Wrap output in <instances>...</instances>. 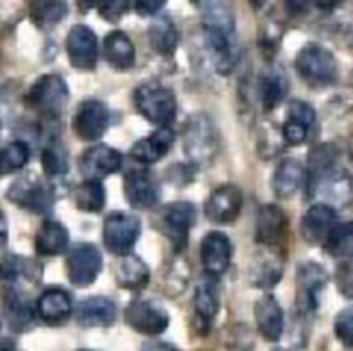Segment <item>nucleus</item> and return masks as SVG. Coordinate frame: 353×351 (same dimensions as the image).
<instances>
[{"instance_id": "nucleus-5", "label": "nucleus", "mask_w": 353, "mask_h": 351, "mask_svg": "<svg viewBox=\"0 0 353 351\" xmlns=\"http://www.w3.org/2000/svg\"><path fill=\"white\" fill-rule=\"evenodd\" d=\"M70 99V88L63 77L56 73L42 74L33 81L26 94V104L43 118L56 120L59 118Z\"/></svg>"}, {"instance_id": "nucleus-24", "label": "nucleus", "mask_w": 353, "mask_h": 351, "mask_svg": "<svg viewBox=\"0 0 353 351\" xmlns=\"http://www.w3.org/2000/svg\"><path fill=\"white\" fill-rule=\"evenodd\" d=\"M220 312L219 288L212 281L201 282L194 291V329L201 336L212 330Z\"/></svg>"}, {"instance_id": "nucleus-42", "label": "nucleus", "mask_w": 353, "mask_h": 351, "mask_svg": "<svg viewBox=\"0 0 353 351\" xmlns=\"http://www.w3.org/2000/svg\"><path fill=\"white\" fill-rule=\"evenodd\" d=\"M308 135H310V128L305 127V125L298 123V121L286 120L283 127V141L288 146H300L305 144L308 141Z\"/></svg>"}, {"instance_id": "nucleus-35", "label": "nucleus", "mask_w": 353, "mask_h": 351, "mask_svg": "<svg viewBox=\"0 0 353 351\" xmlns=\"http://www.w3.org/2000/svg\"><path fill=\"white\" fill-rule=\"evenodd\" d=\"M73 203L83 213H99L106 204V190L97 180H85L73 190Z\"/></svg>"}, {"instance_id": "nucleus-23", "label": "nucleus", "mask_w": 353, "mask_h": 351, "mask_svg": "<svg viewBox=\"0 0 353 351\" xmlns=\"http://www.w3.org/2000/svg\"><path fill=\"white\" fill-rule=\"evenodd\" d=\"M2 310L9 329L14 332H26L35 322V312L30 299L21 291L8 288L2 292Z\"/></svg>"}, {"instance_id": "nucleus-36", "label": "nucleus", "mask_w": 353, "mask_h": 351, "mask_svg": "<svg viewBox=\"0 0 353 351\" xmlns=\"http://www.w3.org/2000/svg\"><path fill=\"white\" fill-rule=\"evenodd\" d=\"M42 168L47 179H59L68 173V149L57 137H52L42 149Z\"/></svg>"}, {"instance_id": "nucleus-46", "label": "nucleus", "mask_w": 353, "mask_h": 351, "mask_svg": "<svg viewBox=\"0 0 353 351\" xmlns=\"http://www.w3.org/2000/svg\"><path fill=\"white\" fill-rule=\"evenodd\" d=\"M141 351H181V350L173 346V344L165 343V341H148V343L142 344Z\"/></svg>"}, {"instance_id": "nucleus-30", "label": "nucleus", "mask_w": 353, "mask_h": 351, "mask_svg": "<svg viewBox=\"0 0 353 351\" xmlns=\"http://www.w3.org/2000/svg\"><path fill=\"white\" fill-rule=\"evenodd\" d=\"M290 92V80L279 68H269L258 78V94L265 111H272L286 99Z\"/></svg>"}, {"instance_id": "nucleus-28", "label": "nucleus", "mask_w": 353, "mask_h": 351, "mask_svg": "<svg viewBox=\"0 0 353 351\" xmlns=\"http://www.w3.org/2000/svg\"><path fill=\"white\" fill-rule=\"evenodd\" d=\"M173 142H175V132L170 127H161L149 137L135 142L130 149V156L142 165H151L159 161L172 149Z\"/></svg>"}, {"instance_id": "nucleus-31", "label": "nucleus", "mask_w": 353, "mask_h": 351, "mask_svg": "<svg viewBox=\"0 0 353 351\" xmlns=\"http://www.w3.org/2000/svg\"><path fill=\"white\" fill-rule=\"evenodd\" d=\"M70 232L56 220H46L35 236V251L40 257H57L66 251Z\"/></svg>"}, {"instance_id": "nucleus-1", "label": "nucleus", "mask_w": 353, "mask_h": 351, "mask_svg": "<svg viewBox=\"0 0 353 351\" xmlns=\"http://www.w3.org/2000/svg\"><path fill=\"white\" fill-rule=\"evenodd\" d=\"M201 23L210 59L219 74L227 77L234 68V12L222 2H201Z\"/></svg>"}, {"instance_id": "nucleus-34", "label": "nucleus", "mask_w": 353, "mask_h": 351, "mask_svg": "<svg viewBox=\"0 0 353 351\" xmlns=\"http://www.w3.org/2000/svg\"><path fill=\"white\" fill-rule=\"evenodd\" d=\"M322 192L329 203L338 206H348L353 203V177L345 170H334L321 185ZM319 189V190H321ZM334 208V206H332Z\"/></svg>"}, {"instance_id": "nucleus-50", "label": "nucleus", "mask_w": 353, "mask_h": 351, "mask_svg": "<svg viewBox=\"0 0 353 351\" xmlns=\"http://www.w3.org/2000/svg\"><path fill=\"white\" fill-rule=\"evenodd\" d=\"M78 351H92V350H78Z\"/></svg>"}, {"instance_id": "nucleus-38", "label": "nucleus", "mask_w": 353, "mask_h": 351, "mask_svg": "<svg viewBox=\"0 0 353 351\" xmlns=\"http://www.w3.org/2000/svg\"><path fill=\"white\" fill-rule=\"evenodd\" d=\"M332 258L353 257V223H336L324 243Z\"/></svg>"}, {"instance_id": "nucleus-3", "label": "nucleus", "mask_w": 353, "mask_h": 351, "mask_svg": "<svg viewBox=\"0 0 353 351\" xmlns=\"http://www.w3.org/2000/svg\"><path fill=\"white\" fill-rule=\"evenodd\" d=\"M220 141L215 123L205 112L192 114L184 128V152L191 165L208 166L219 154Z\"/></svg>"}, {"instance_id": "nucleus-4", "label": "nucleus", "mask_w": 353, "mask_h": 351, "mask_svg": "<svg viewBox=\"0 0 353 351\" xmlns=\"http://www.w3.org/2000/svg\"><path fill=\"white\" fill-rule=\"evenodd\" d=\"M134 106L139 114L152 125L168 127L176 114V97L159 81H144L134 90Z\"/></svg>"}, {"instance_id": "nucleus-13", "label": "nucleus", "mask_w": 353, "mask_h": 351, "mask_svg": "<svg viewBox=\"0 0 353 351\" xmlns=\"http://www.w3.org/2000/svg\"><path fill=\"white\" fill-rule=\"evenodd\" d=\"M284 251L281 248H263L253 254L248 267V281L253 288L272 289L279 284L284 272Z\"/></svg>"}, {"instance_id": "nucleus-45", "label": "nucleus", "mask_w": 353, "mask_h": 351, "mask_svg": "<svg viewBox=\"0 0 353 351\" xmlns=\"http://www.w3.org/2000/svg\"><path fill=\"white\" fill-rule=\"evenodd\" d=\"M163 6H165V2H161V0H139L134 4V8L139 14L148 18V16H154L156 12L161 11Z\"/></svg>"}, {"instance_id": "nucleus-15", "label": "nucleus", "mask_w": 353, "mask_h": 351, "mask_svg": "<svg viewBox=\"0 0 353 351\" xmlns=\"http://www.w3.org/2000/svg\"><path fill=\"white\" fill-rule=\"evenodd\" d=\"M78 166H80V172L85 180L101 182L106 177L120 172V168L123 166V156L110 146L96 144L81 154Z\"/></svg>"}, {"instance_id": "nucleus-48", "label": "nucleus", "mask_w": 353, "mask_h": 351, "mask_svg": "<svg viewBox=\"0 0 353 351\" xmlns=\"http://www.w3.org/2000/svg\"><path fill=\"white\" fill-rule=\"evenodd\" d=\"M0 351H16L14 341L0 339Z\"/></svg>"}, {"instance_id": "nucleus-6", "label": "nucleus", "mask_w": 353, "mask_h": 351, "mask_svg": "<svg viewBox=\"0 0 353 351\" xmlns=\"http://www.w3.org/2000/svg\"><path fill=\"white\" fill-rule=\"evenodd\" d=\"M194 218V204L188 203V201H175V203L165 204L156 213L154 227L172 243L173 250L181 253L188 246Z\"/></svg>"}, {"instance_id": "nucleus-17", "label": "nucleus", "mask_w": 353, "mask_h": 351, "mask_svg": "<svg viewBox=\"0 0 353 351\" xmlns=\"http://www.w3.org/2000/svg\"><path fill=\"white\" fill-rule=\"evenodd\" d=\"M243 210V192L232 183L212 190L205 203V214L212 223L227 225L237 220Z\"/></svg>"}, {"instance_id": "nucleus-21", "label": "nucleus", "mask_w": 353, "mask_h": 351, "mask_svg": "<svg viewBox=\"0 0 353 351\" xmlns=\"http://www.w3.org/2000/svg\"><path fill=\"white\" fill-rule=\"evenodd\" d=\"M338 223L336 210L327 203H317L308 208L301 218V236L310 246H324L325 239Z\"/></svg>"}, {"instance_id": "nucleus-8", "label": "nucleus", "mask_w": 353, "mask_h": 351, "mask_svg": "<svg viewBox=\"0 0 353 351\" xmlns=\"http://www.w3.org/2000/svg\"><path fill=\"white\" fill-rule=\"evenodd\" d=\"M329 284V274L317 261H303L296 268V308L301 315L319 310L321 296Z\"/></svg>"}, {"instance_id": "nucleus-25", "label": "nucleus", "mask_w": 353, "mask_h": 351, "mask_svg": "<svg viewBox=\"0 0 353 351\" xmlns=\"http://www.w3.org/2000/svg\"><path fill=\"white\" fill-rule=\"evenodd\" d=\"M77 322L81 327H110L117 322V305L104 296H90L78 303Z\"/></svg>"}, {"instance_id": "nucleus-18", "label": "nucleus", "mask_w": 353, "mask_h": 351, "mask_svg": "<svg viewBox=\"0 0 353 351\" xmlns=\"http://www.w3.org/2000/svg\"><path fill=\"white\" fill-rule=\"evenodd\" d=\"M290 220L277 204H263L256 213L254 239L263 248H279L288 234Z\"/></svg>"}, {"instance_id": "nucleus-27", "label": "nucleus", "mask_w": 353, "mask_h": 351, "mask_svg": "<svg viewBox=\"0 0 353 351\" xmlns=\"http://www.w3.org/2000/svg\"><path fill=\"white\" fill-rule=\"evenodd\" d=\"M71 312H73L71 296L64 289H47L37 301V315L47 325H61L70 319Z\"/></svg>"}, {"instance_id": "nucleus-39", "label": "nucleus", "mask_w": 353, "mask_h": 351, "mask_svg": "<svg viewBox=\"0 0 353 351\" xmlns=\"http://www.w3.org/2000/svg\"><path fill=\"white\" fill-rule=\"evenodd\" d=\"M30 161V148L26 142L14 141L0 149V173H12L25 168Z\"/></svg>"}, {"instance_id": "nucleus-14", "label": "nucleus", "mask_w": 353, "mask_h": 351, "mask_svg": "<svg viewBox=\"0 0 353 351\" xmlns=\"http://www.w3.org/2000/svg\"><path fill=\"white\" fill-rule=\"evenodd\" d=\"M123 194L135 210H151L159 201V183L151 170L132 168L123 177Z\"/></svg>"}, {"instance_id": "nucleus-7", "label": "nucleus", "mask_w": 353, "mask_h": 351, "mask_svg": "<svg viewBox=\"0 0 353 351\" xmlns=\"http://www.w3.org/2000/svg\"><path fill=\"white\" fill-rule=\"evenodd\" d=\"M141 236V218L127 211H113L106 217L103 227L104 246L117 257L130 254Z\"/></svg>"}, {"instance_id": "nucleus-10", "label": "nucleus", "mask_w": 353, "mask_h": 351, "mask_svg": "<svg viewBox=\"0 0 353 351\" xmlns=\"http://www.w3.org/2000/svg\"><path fill=\"white\" fill-rule=\"evenodd\" d=\"M103 270V254L94 244H74L66 254L68 281L77 288H88Z\"/></svg>"}, {"instance_id": "nucleus-29", "label": "nucleus", "mask_w": 353, "mask_h": 351, "mask_svg": "<svg viewBox=\"0 0 353 351\" xmlns=\"http://www.w3.org/2000/svg\"><path fill=\"white\" fill-rule=\"evenodd\" d=\"M114 281L118 288L128 289V291H139L144 289L151 281V270L148 263L137 254H125L114 265Z\"/></svg>"}, {"instance_id": "nucleus-47", "label": "nucleus", "mask_w": 353, "mask_h": 351, "mask_svg": "<svg viewBox=\"0 0 353 351\" xmlns=\"http://www.w3.org/2000/svg\"><path fill=\"white\" fill-rule=\"evenodd\" d=\"M9 239V227H8V218H6L4 211L0 210V246H6Z\"/></svg>"}, {"instance_id": "nucleus-40", "label": "nucleus", "mask_w": 353, "mask_h": 351, "mask_svg": "<svg viewBox=\"0 0 353 351\" xmlns=\"http://www.w3.org/2000/svg\"><path fill=\"white\" fill-rule=\"evenodd\" d=\"M334 334L343 346L353 348V306L343 308L336 315Z\"/></svg>"}, {"instance_id": "nucleus-20", "label": "nucleus", "mask_w": 353, "mask_h": 351, "mask_svg": "<svg viewBox=\"0 0 353 351\" xmlns=\"http://www.w3.org/2000/svg\"><path fill=\"white\" fill-rule=\"evenodd\" d=\"M339 158V149L338 146L332 144V142H322V144L315 146L314 149L308 154V163H307V196L312 197L319 192L321 185L324 183V180L331 175L336 170V163Z\"/></svg>"}, {"instance_id": "nucleus-22", "label": "nucleus", "mask_w": 353, "mask_h": 351, "mask_svg": "<svg viewBox=\"0 0 353 351\" xmlns=\"http://www.w3.org/2000/svg\"><path fill=\"white\" fill-rule=\"evenodd\" d=\"M254 322L263 339L276 343L284 332V312L276 296L263 294L254 303Z\"/></svg>"}, {"instance_id": "nucleus-16", "label": "nucleus", "mask_w": 353, "mask_h": 351, "mask_svg": "<svg viewBox=\"0 0 353 351\" xmlns=\"http://www.w3.org/2000/svg\"><path fill=\"white\" fill-rule=\"evenodd\" d=\"M66 52L71 66L81 71H90L96 68L99 47L94 30L87 25H74L66 39Z\"/></svg>"}, {"instance_id": "nucleus-33", "label": "nucleus", "mask_w": 353, "mask_h": 351, "mask_svg": "<svg viewBox=\"0 0 353 351\" xmlns=\"http://www.w3.org/2000/svg\"><path fill=\"white\" fill-rule=\"evenodd\" d=\"M148 40L151 49L163 57H170L175 54L179 46V30L175 23L166 16L152 19L148 28Z\"/></svg>"}, {"instance_id": "nucleus-44", "label": "nucleus", "mask_w": 353, "mask_h": 351, "mask_svg": "<svg viewBox=\"0 0 353 351\" xmlns=\"http://www.w3.org/2000/svg\"><path fill=\"white\" fill-rule=\"evenodd\" d=\"M128 11V2H120V0H117V2H101L99 6V14L103 16L106 21H111V23H117L120 21L121 16L125 14V12Z\"/></svg>"}, {"instance_id": "nucleus-19", "label": "nucleus", "mask_w": 353, "mask_h": 351, "mask_svg": "<svg viewBox=\"0 0 353 351\" xmlns=\"http://www.w3.org/2000/svg\"><path fill=\"white\" fill-rule=\"evenodd\" d=\"M201 263L206 275L212 279L220 277L227 272L232 261V244L223 232H208L201 241Z\"/></svg>"}, {"instance_id": "nucleus-2", "label": "nucleus", "mask_w": 353, "mask_h": 351, "mask_svg": "<svg viewBox=\"0 0 353 351\" xmlns=\"http://www.w3.org/2000/svg\"><path fill=\"white\" fill-rule=\"evenodd\" d=\"M296 73L310 88H327L338 81L339 68L334 54L321 43H307L294 59Z\"/></svg>"}, {"instance_id": "nucleus-51", "label": "nucleus", "mask_w": 353, "mask_h": 351, "mask_svg": "<svg viewBox=\"0 0 353 351\" xmlns=\"http://www.w3.org/2000/svg\"><path fill=\"white\" fill-rule=\"evenodd\" d=\"M276 351H290V350H276Z\"/></svg>"}, {"instance_id": "nucleus-41", "label": "nucleus", "mask_w": 353, "mask_h": 351, "mask_svg": "<svg viewBox=\"0 0 353 351\" xmlns=\"http://www.w3.org/2000/svg\"><path fill=\"white\" fill-rule=\"evenodd\" d=\"M288 120L298 121V123L305 125V127H308L312 130L315 121H317V112H315V109L307 101L294 99L288 106Z\"/></svg>"}, {"instance_id": "nucleus-43", "label": "nucleus", "mask_w": 353, "mask_h": 351, "mask_svg": "<svg viewBox=\"0 0 353 351\" xmlns=\"http://www.w3.org/2000/svg\"><path fill=\"white\" fill-rule=\"evenodd\" d=\"M336 282H338L339 291L346 298H353V258L339 265L338 272H336Z\"/></svg>"}, {"instance_id": "nucleus-12", "label": "nucleus", "mask_w": 353, "mask_h": 351, "mask_svg": "<svg viewBox=\"0 0 353 351\" xmlns=\"http://www.w3.org/2000/svg\"><path fill=\"white\" fill-rule=\"evenodd\" d=\"M110 127V109L103 101L87 99L80 102L73 116V130L80 141L96 142Z\"/></svg>"}, {"instance_id": "nucleus-32", "label": "nucleus", "mask_w": 353, "mask_h": 351, "mask_svg": "<svg viewBox=\"0 0 353 351\" xmlns=\"http://www.w3.org/2000/svg\"><path fill=\"white\" fill-rule=\"evenodd\" d=\"M104 57L118 71L130 70L135 64V47L121 30H113L104 37Z\"/></svg>"}, {"instance_id": "nucleus-11", "label": "nucleus", "mask_w": 353, "mask_h": 351, "mask_svg": "<svg viewBox=\"0 0 353 351\" xmlns=\"http://www.w3.org/2000/svg\"><path fill=\"white\" fill-rule=\"evenodd\" d=\"M125 322L135 332L144 336H159L170 325V315L159 303L152 299H134L125 308Z\"/></svg>"}, {"instance_id": "nucleus-9", "label": "nucleus", "mask_w": 353, "mask_h": 351, "mask_svg": "<svg viewBox=\"0 0 353 351\" xmlns=\"http://www.w3.org/2000/svg\"><path fill=\"white\" fill-rule=\"evenodd\" d=\"M8 199L21 210L43 214L52 210L54 189L35 175H26L16 180L8 190Z\"/></svg>"}, {"instance_id": "nucleus-26", "label": "nucleus", "mask_w": 353, "mask_h": 351, "mask_svg": "<svg viewBox=\"0 0 353 351\" xmlns=\"http://www.w3.org/2000/svg\"><path fill=\"white\" fill-rule=\"evenodd\" d=\"M307 182L305 166L296 158H284L274 172L270 185L279 199H291Z\"/></svg>"}, {"instance_id": "nucleus-49", "label": "nucleus", "mask_w": 353, "mask_h": 351, "mask_svg": "<svg viewBox=\"0 0 353 351\" xmlns=\"http://www.w3.org/2000/svg\"><path fill=\"white\" fill-rule=\"evenodd\" d=\"M348 154H350V158H352V161H353V135L350 137V141H348Z\"/></svg>"}, {"instance_id": "nucleus-37", "label": "nucleus", "mask_w": 353, "mask_h": 351, "mask_svg": "<svg viewBox=\"0 0 353 351\" xmlns=\"http://www.w3.org/2000/svg\"><path fill=\"white\" fill-rule=\"evenodd\" d=\"M66 14V2H32L30 6V18L39 28L43 30L59 25Z\"/></svg>"}]
</instances>
